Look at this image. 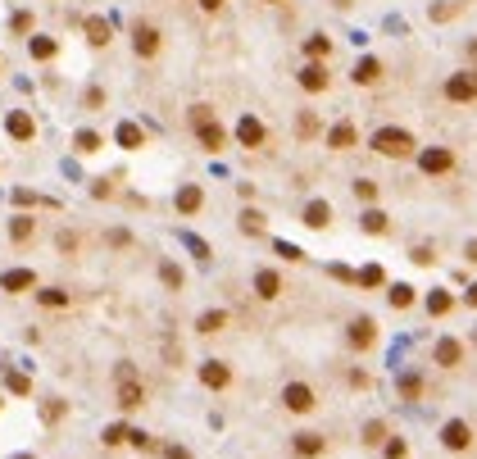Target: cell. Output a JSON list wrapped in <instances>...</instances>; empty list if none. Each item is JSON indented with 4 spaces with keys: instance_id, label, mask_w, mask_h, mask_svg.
<instances>
[{
    "instance_id": "cell-1",
    "label": "cell",
    "mask_w": 477,
    "mask_h": 459,
    "mask_svg": "<svg viewBox=\"0 0 477 459\" xmlns=\"http://www.w3.org/2000/svg\"><path fill=\"white\" fill-rule=\"evenodd\" d=\"M373 150L387 155V159H405V155H413V137L405 128H378L373 132Z\"/></svg>"
},
{
    "instance_id": "cell-2",
    "label": "cell",
    "mask_w": 477,
    "mask_h": 459,
    "mask_svg": "<svg viewBox=\"0 0 477 459\" xmlns=\"http://www.w3.org/2000/svg\"><path fill=\"white\" fill-rule=\"evenodd\" d=\"M445 96L455 100V105H473V100H477V73H473V68L450 73V77H445Z\"/></svg>"
},
{
    "instance_id": "cell-3",
    "label": "cell",
    "mask_w": 477,
    "mask_h": 459,
    "mask_svg": "<svg viewBox=\"0 0 477 459\" xmlns=\"http://www.w3.org/2000/svg\"><path fill=\"white\" fill-rule=\"evenodd\" d=\"M282 404L291 409V414H309L314 409V391L304 382H286V391H282Z\"/></svg>"
},
{
    "instance_id": "cell-4",
    "label": "cell",
    "mask_w": 477,
    "mask_h": 459,
    "mask_svg": "<svg viewBox=\"0 0 477 459\" xmlns=\"http://www.w3.org/2000/svg\"><path fill=\"white\" fill-rule=\"evenodd\" d=\"M132 46H137V55H142V59L159 55V28H150V23H137V28H132Z\"/></svg>"
},
{
    "instance_id": "cell-5",
    "label": "cell",
    "mask_w": 477,
    "mask_h": 459,
    "mask_svg": "<svg viewBox=\"0 0 477 459\" xmlns=\"http://www.w3.org/2000/svg\"><path fill=\"white\" fill-rule=\"evenodd\" d=\"M418 168H423V173H450V168H455V155L445 150V146H432V150L418 155Z\"/></svg>"
},
{
    "instance_id": "cell-6",
    "label": "cell",
    "mask_w": 477,
    "mask_h": 459,
    "mask_svg": "<svg viewBox=\"0 0 477 459\" xmlns=\"http://www.w3.org/2000/svg\"><path fill=\"white\" fill-rule=\"evenodd\" d=\"M200 382H205L209 391H223V387L232 382V369L223 360H205V364H200Z\"/></svg>"
},
{
    "instance_id": "cell-7",
    "label": "cell",
    "mask_w": 477,
    "mask_h": 459,
    "mask_svg": "<svg viewBox=\"0 0 477 459\" xmlns=\"http://www.w3.org/2000/svg\"><path fill=\"white\" fill-rule=\"evenodd\" d=\"M441 441H445V450H468L473 446V432H468L464 418H450V423L441 427Z\"/></svg>"
},
{
    "instance_id": "cell-8",
    "label": "cell",
    "mask_w": 477,
    "mask_h": 459,
    "mask_svg": "<svg viewBox=\"0 0 477 459\" xmlns=\"http://www.w3.org/2000/svg\"><path fill=\"white\" fill-rule=\"evenodd\" d=\"M346 337H350V346H355V350H369L373 337H378V323H373V318H355Z\"/></svg>"
},
{
    "instance_id": "cell-9",
    "label": "cell",
    "mask_w": 477,
    "mask_h": 459,
    "mask_svg": "<svg viewBox=\"0 0 477 459\" xmlns=\"http://www.w3.org/2000/svg\"><path fill=\"white\" fill-rule=\"evenodd\" d=\"M432 360L441 364V369H455V364L464 360V346H459L455 337H441V341H436V350H432Z\"/></svg>"
},
{
    "instance_id": "cell-10",
    "label": "cell",
    "mask_w": 477,
    "mask_h": 459,
    "mask_svg": "<svg viewBox=\"0 0 477 459\" xmlns=\"http://www.w3.org/2000/svg\"><path fill=\"white\" fill-rule=\"evenodd\" d=\"M264 137H269V132H264V123H260V119H250V114H246V119L237 123V141H241V146H250V150H255V146H264Z\"/></svg>"
},
{
    "instance_id": "cell-11",
    "label": "cell",
    "mask_w": 477,
    "mask_h": 459,
    "mask_svg": "<svg viewBox=\"0 0 477 459\" xmlns=\"http://www.w3.org/2000/svg\"><path fill=\"white\" fill-rule=\"evenodd\" d=\"M5 128H10V137H14V141H32V132H37V123H32V114H23V110H14L10 119H5Z\"/></svg>"
},
{
    "instance_id": "cell-12",
    "label": "cell",
    "mask_w": 477,
    "mask_h": 459,
    "mask_svg": "<svg viewBox=\"0 0 477 459\" xmlns=\"http://www.w3.org/2000/svg\"><path fill=\"white\" fill-rule=\"evenodd\" d=\"M327 450V441L318 437V432H295V455L300 459H318Z\"/></svg>"
},
{
    "instance_id": "cell-13",
    "label": "cell",
    "mask_w": 477,
    "mask_h": 459,
    "mask_svg": "<svg viewBox=\"0 0 477 459\" xmlns=\"http://www.w3.org/2000/svg\"><path fill=\"white\" fill-rule=\"evenodd\" d=\"M195 137H200V146H205V150H223V146H228V132L218 128L214 119L200 123V128H195Z\"/></svg>"
},
{
    "instance_id": "cell-14",
    "label": "cell",
    "mask_w": 477,
    "mask_h": 459,
    "mask_svg": "<svg viewBox=\"0 0 477 459\" xmlns=\"http://www.w3.org/2000/svg\"><path fill=\"white\" fill-rule=\"evenodd\" d=\"M0 286L5 291H28V286H37V273L32 268H10V273H0Z\"/></svg>"
},
{
    "instance_id": "cell-15",
    "label": "cell",
    "mask_w": 477,
    "mask_h": 459,
    "mask_svg": "<svg viewBox=\"0 0 477 459\" xmlns=\"http://www.w3.org/2000/svg\"><path fill=\"white\" fill-rule=\"evenodd\" d=\"M350 77H355L359 87H373V82H382V59H373V55H369V59H359Z\"/></svg>"
},
{
    "instance_id": "cell-16",
    "label": "cell",
    "mask_w": 477,
    "mask_h": 459,
    "mask_svg": "<svg viewBox=\"0 0 477 459\" xmlns=\"http://www.w3.org/2000/svg\"><path fill=\"white\" fill-rule=\"evenodd\" d=\"M300 87L309 91V96L327 91V73H323V64H304V68H300Z\"/></svg>"
},
{
    "instance_id": "cell-17",
    "label": "cell",
    "mask_w": 477,
    "mask_h": 459,
    "mask_svg": "<svg viewBox=\"0 0 477 459\" xmlns=\"http://www.w3.org/2000/svg\"><path fill=\"white\" fill-rule=\"evenodd\" d=\"M255 291H260V300H273V295H282V277L273 273V268H260L255 273Z\"/></svg>"
},
{
    "instance_id": "cell-18",
    "label": "cell",
    "mask_w": 477,
    "mask_h": 459,
    "mask_svg": "<svg viewBox=\"0 0 477 459\" xmlns=\"http://www.w3.org/2000/svg\"><path fill=\"white\" fill-rule=\"evenodd\" d=\"M142 400H146L142 382H137V378H123V382H119V409H137Z\"/></svg>"
},
{
    "instance_id": "cell-19",
    "label": "cell",
    "mask_w": 477,
    "mask_h": 459,
    "mask_svg": "<svg viewBox=\"0 0 477 459\" xmlns=\"http://www.w3.org/2000/svg\"><path fill=\"white\" fill-rule=\"evenodd\" d=\"M359 141V132H355V123H336L332 132H327V146L332 150H350V146Z\"/></svg>"
},
{
    "instance_id": "cell-20",
    "label": "cell",
    "mask_w": 477,
    "mask_h": 459,
    "mask_svg": "<svg viewBox=\"0 0 477 459\" xmlns=\"http://www.w3.org/2000/svg\"><path fill=\"white\" fill-rule=\"evenodd\" d=\"M223 328H228V314H223V309H205V314L195 318V332H205V337L209 332H223Z\"/></svg>"
},
{
    "instance_id": "cell-21",
    "label": "cell",
    "mask_w": 477,
    "mask_h": 459,
    "mask_svg": "<svg viewBox=\"0 0 477 459\" xmlns=\"http://www.w3.org/2000/svg\"><path fill=\"white\" fill-rule=\"evenodd\" d=\"M304 223H309V228H327V223H332V205H327V200L304 205Z\"/></svg>"
},
{
    "instance_id": "cell-22",
    "label": "cell",
    "mask_w": 477,
    "mask_h": 459,
    "mask_svg": "<svg viewBox=\"0 0 477 459\" xmlns=\"http://www.w3.org/2000/svg\"><path fill=\"white\" fill-rule=\"evenodd\" d=\"M200 205H205V191H200V186H182V191H177V209H182V214H195Z\"/></svg>"
},
{
    "instance_id": "cell-23",
    "label": "cell",
    "mask_w": 477,
    "mask_h": 459,
    "mask_svg": "<svg viewBox=\"0 0 477 459\" xmlns=\"http://www.w3.org/2000/svg\"><path fill=\"white\" fill-rule=\"evenodd\" d=\"M87 41L91 46H109V23L100 19V14H91V19H87Z\"/></svg>"
},
{
    "instance_id": "cell-24",
    "label": "cell",
    "mask_w": 477,
    "mask_h": 459,
    "mask_svg": "<svg viewBox=\"0 0 477 459\" xmlns=\"http://www.w3.org/2000/svg\"><path fill=\"white\" fill-rule=\"evenodd\" d=\"M387 300H391V309H409V305H413V286H409V282H396V286L387 291Z\"/></svg>"
},
{
    "instance_id": "cell-25",
    "label": "cell",
    "mask_w": 477,
    "mask_h": 459,
    "mask_svg": "<svg viewBox=\"0 0 477 459\" xmlns=\"http://www.w3.org/2000/svg\"><path fill=\"white\" fill-rule=\"evenodd\" d=\"M142 141H146V137H142L137 123H119V146H123V150H137Z\"/></svg>"
},
{
    "instance_id": "cell-26",
    "label": "cell",
    "mask_w": 477,
    "mask_h": 459,
    "mask_svg": "<svg viewBox=\"0 0 477 459\" xmlns=\"http://www.w3.org/2000/svg\"><path fill=\"white\" fill-rule=\"evenodd\" d=\"M32 232H37V219H32V214H19V219L10 223V237H14V241H28Z\"/></svg>"
},
{
    "instance_id": "cell-27",
    "label": "cell",
    "mask_w": 477,
    "mask_h": 459,
    "mask_svg": "<svg viewBox=\"0 0 477 459\" xmlns=\"http://www.w3.org/2000/svg\"><path fill=\"white\" fill-rule=\"evenodd\" d=\"M450 309H455L450 291H432V295H427V314H436V318H441V314H450Z\"/></svg>"
},
{
    "instance_id": "cell-28",
    "label": "cell",
    "mask_w": 477,
    "mask_h": 459,
    "mask_svg": "<svg viewBox=\"0 0 477 459\" xmlns=\"http://www.w3.org/2000/svg\"><path fill=\"white\" fill-rule=\"evenodd\" d=\"M327 50H332V41H327L323 32H318V37H309V41H304V55H309V59H327Z\"/></svg>"
},
{
    "instance_id": "cell-29",
    "label": "cell",
    "mask_w": 477,
    "mask_h": 459,
    "mask_svg": "<svg viewBox=\"0 0 477 459\" xmlns=\"http://www.w3.org/2000/svg\"><path fill=\"white\" fill-rule=\"evenodd\" d=\"M37 300H41V305H50V309H64V305H68V291H59V286H46V291H37Z\"/></svg>"
},
{
    "instance_id": "cell-30",
    "label": "cell",
    "mask_w": 477,
    "mask_h": 459,
    "mask_svg": "<svg viewBox=\"0 0 477 459\" xmlns=\"http://www.w3.org/2000/svg\"><path fill=\"white\" fill-rule=\"evenodd\" d=\"M241 232H250V237L264 232V214H260V209H246V214H241Z\"/></svg>"
},
{
    "instance_id": "cell-31",
    "label": "cell",
    "mask_w": 477,
    "mask_h": 459,
    "mask_svg": "<svg viewBox=\"0 0 477 459\" xmlns=\"http://www.w3.org/2000/svg\"><path fill=\"white\" fill-rule=\"evenodd\" d=\"M364 232H373V237L387 232V214H382V209H369V214H364Z\"/></svg>"
},
{
    "instance_id": "cell-32",
    "label": "cell",
    "mask_w": 477,
    "mask_h": 459,
    "mask_svg": "<svg viewBox=\"0 0 477 459\" xmlns=\"http://www.w3.org/2000/svg\"><path fill=\"white\" fill-rule=\"evenodd\" d=\"M55 50H59V46H55L50 37H32V55L37 59H55Z\"/></svg>"
},
{
    "instance_id": "cell-33",
    "label": "cell",
    "mask_w": 477,
    "mask_h": 459,
    "mask_svg": "<svg viewBox=\"0 0 477 459\" xmlns=\"http://www.w3.org/2000/svg\"><path fill=\"white\" fill-rule=\"evenodd\" d=\"M400 391L409 395V400H418V391H423V378H418V373H405V378H400Z\"/></svg>"
},
{
    "instance_id": "cell-34",
    "label": "cell",
    "mask_w": 477,
    "mask_h": 459,
    "mask_svg": "<svg viewBox=\"0 0 477 459\" xmlns=\"http://www.w3.org/2000/svg\"><path fill=\"white\" fill-rule=\"evenodd\" d=\"M73 146H77L82 155H91V150H100V137H96V132H77V137H73Z\"/></svg>"
},
{
    "instance_id": "cell-35",
    "label": "cell",
    "mask_w": 477,
    "mask_h": 459,
    "mask_svg": "<svg viewBox=\"0 0 477 459\" xmlns=\"http://www.w3.org/2000/svg\"><path fill=\"white\" fill-rule=\"evenodd\" d=\"M128 432H132V427H123V423L105 427V446H123V441H128Z\"/></svg>"
},
{
    "instance_id": "cell-36",
    "label": "cell",
    "mask_w": 477,
    "mask_h": 459,
    "mask_svg": "<svg viewBox=\"0 0 477 459\" xmlns=\"http://www.w3.org/2000/svg\"><path fill=\"white\" fill-rule=\"evenodd\" d=\"M382 455H387V459H405V455H409V446H405L400 437H396V441H382Z\"/></svg>"
},
{
    "instance_id": "cell-37",
    "label": "cell",
    "mask_w": 477,
    "mask_h": 459,
    "mask_svg": "<svg viewBox=\"0 0 477 459\" xmlns=\"http://www.w3.org/2000/svg\"><path fill=\"white\" fill-rule=\"evenodd\" d=\"M355 196H359V200H378V182L359 177V182H355Z\"/></svg>"
},
{
    "instance_id": "cell-38",
    "label": "cell",
    "mask_w": 477,
    "mask_h": 459,
    "mask_svg": "<svg viewBox=\"0 0 477 459\" xmlns=\"http://www.w3.org/2000/svg\"><path fill=\"white\" fill-rule=\"evenodd\" d=\"M159 277H164L168 286H173V291L182 286V268H177V264H164V268H159Z\"/></svg>"
},
{
    "instance_id": "cell-39",
    "label": "cell",
    "mask_w": 477,
    "mask_h": 459,
    "mask_svg": "<svg viewBox=\"0 0 477 459\" xmlns=\"http://www.w3.org/2000/svg\"><path fill=\"white\" fill-rule=\"evenodd\" d=\"M5 382H10V391H14V395H28V391H32V382H28V378H23V373H10V378H5Z\"/></svg>"
},
{
    "instance_id": "cell-40",
    "label": "cell",
    "mask_w": 477,
    "mask_h": 459,
    "mask_svg": "<svg viewBox=\"0 0 477 459\" xmlns=\"http://www.w3.org/2000/svg\"><path fill=\"white\" fill-rule=\"evenodd\" d=\"M364 441H369V446H382V441H387V427H382V423H369V427H364Z\"/></svg>"
},
{
    "instance_id": "cell-41",
    "label": "cell",
    "mask_w": 477,
    "mask_h": 459,
    "mask_svg": "<svg viewBox=\"0 0 477 459\" xmlns=\"http://www.w3.org/2000/svg\"><path fill=\"white\" fill-rule=\"evenodd\" d=\"M295 128H300V137H314V132H318V119H314V114H309V110H304Z\"/></svg>"
},
{
    "instance_id": "cell-42",
    "label": "cell",
    "mask_w": 477,
    "mask_h": 459,
    "mask_svg": "<svg viewBox=\"0 0 477 459\" xmlns=\"http://www.w3.org/2000/svg\"><path fill=\"white\" fill-rule=\"evenodd\" d=\"M359 282H364V286H382V268H378V264H369V268L359 273Z\"/></svg>"
},
{
    "instance_id": "cell-43",
    "label": "cell",
    "mask_w": 477,
    "mask_h": 459,
    "mask_svg": "<svg viewBox=\"0 0 477 459\" xmlns=\"http://www.w3.org/2000/svg\"><path fill=\"white\" fill-rule=\"evenodd\" d=\"M41 414H46V423H55V418H64V400H46V409H41Z\"/></svg>"
},
{
    "instance_id": "cell-44",
    "label": "cell",
    "mask_w": 477,
    "mask_h": 459,
    "mask_svg": "<svg viewBox=\"0 0 477 459\" xmlns=\"http://www.w3.org/2000/svg\"><path fill=\"white\" fill-rule=\"evenodd\" d=\"M278 255H282V260H304V255H300V251H295L291 241H278Z\"/></svg>"
},
{
    "instance_id": "cell-45",
    "label": "cell",
    "mask_w": 477,
    "mask_h": 459,
    "mask_svg": "<svg viewBox=\"0 0 477 459\" xmlns=\"http://www.w3.org/2000/svg\"><path fill=\"white\" fill-rule=\"evenodd\" d=\"M409 260H413V264H432V251H427V246H413Z\"/></svg>"
},
{
    "instance_id": "cell-46",
    "label": "cell",
    "mask_w": 477,
    "mask_h": 459,
    "mask_svg": "<svg viewBox=\"0 0 477 459\" xmlns=\"http://www.w3.org/2000/svg\"><path fill=\"white\" fill-rule=\"evenodd\" d=\"M191 123H195V128H200V123H209V105H195V110H191Z\"/></svg>"
},
{
    "instance_id": "cell-47",
    "label": "cell",
    "mask_w": 477,
    "mask_h": 459,
    "mask_svg": "<svg viewBox=\"0 0 477 459\" xmlns=\"http://www.w3.org/2000/svg\"><path fill=\"white\" fill-rule=\"evenodd\" d=\"M32 28V14H14V32H28Z\"/></svg>"
},
{
    "instance_id": "cell-48",
    "label": "cell",
    "mask_w": 477,
    "mask_h": 459,
    "mask_svg": "<svg viewBox=\"0 0 477 459\" xmlns=\"http://www.w3.org/2000/svg\"><path fill=\"white\" fill-rule=\"evenodd\" d=\"M14 205H37V196H32V191H23V186H19V191H14Z\"/></svg>"
},
{
    "instance_id": "cell-49",
    "label": "cell",
    "mask_w": 477,
    "mask_h": 459,
    "mask_svg": "<svg viewBox=\"0 0 477 459\" xmlns=\"http://www.w3.org/2000/svg\"><path fill=\"white\" fill-rule=\"evenodd\" d=\"M164 455H168V459H191V450H182V446H168Z\"/></svg>"
},
{
    "instance_id": "cell-50",
    "label": "cell",
    "mask_w": 477,
    "mask_h": 459,
    "mask_svg": "<svg viewBox=\"0 0 477 459\" xmlns=\"http://www.w3.org/2000/svg\"><path fill=\"white\" fill-rule=\"evenodd\" d=\"M464 255H468V260L477 264V241H468V251H464Z\"/></svg>"
},
{
    "instance_id": "cell-51",
    "label": "cell",
    "mask_w": 477,
    "mask_h": 459,
    "mask_svg": "<svg viewBox=\"0 0 477 459\" xmlns=\"http://www.w3.org/2000/svg\"><path fill=\"white\" fill-rule=\"evenodd\" d=\"M200 5H205V10H209V14H214V10H218V5H223V0H200Z\"/></svg>"
},
{
    "instance_id": "cell-52",
    "label": "cell",
    "mask_w": 477,
    "mask_h": 459,
    "mask_svg": "<svg viewBox=\"0 0 477 459\" xmlns=\"http://www.w3.org/2000/svg\"><path fill=\"white\" fill-rule=\"evenodd\" d=\"M468 305H477V286H468Z\"/></svg>"
},
{
    "instance_id": "cell-53",
    "label": "cell",
    "mask_w": 477,
    "mask_h": 459,
    "mask_svg": "<svg viewBox=\"0 0 477 459\" xmlns=\"http://www.w3.org/2000/svg\"><path fill=\"white\" fill-rule=\"evenodd\" d=\"M19 459H32V455H19Z\"/></svg>"
}]
</instances>
